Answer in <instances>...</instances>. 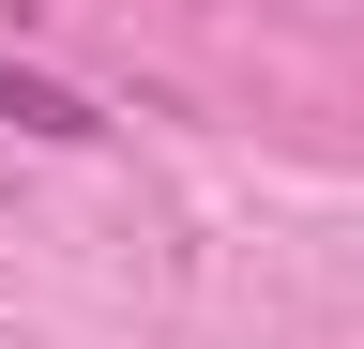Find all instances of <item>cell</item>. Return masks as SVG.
Listing matches in <instances>:
<instances>
[{
  "label": "cell",
  "instance_id": "cell-1",
  "mask_svg": "<svg viewBox=\"0 0 364 349\" xmlns=\"http://www.w3.org/2000/svg\"><path fill=\"white\" fill-rule=\"evenodd\" d=\"M0 122H31V137H107V107H91V92H61V76H31L16 46H0Z\"/></svg>",
  "mask_w": 364,
  "mask_h": 349
}]
</instances>
